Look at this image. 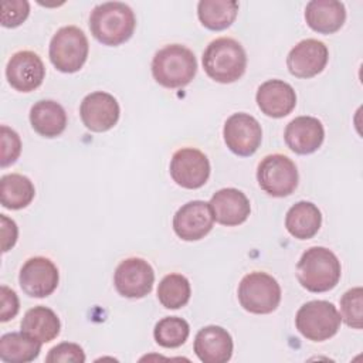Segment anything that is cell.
<instances>
[{"instance_id":"cell-23","label":"cell","mask_w":363,"mask_h":363,"mask_svg":"<svg viewBox=\"0 0 363 363\" xmlns=\"http://www.w3.org/2000/svg\"><path fill=\"white\" fill-rule=\"evenodd\" d=\"M322 225L320 210L311 201L295 203L285 216L288 233L298 240L312 238Z\"/></svg>"},{"instance_id":"cell-33","label":"cell","mask_w":363,"mask_h":363,"mask_svg":"<svg viewBox=\"0 0 363 363\" xmlns=\"http://www.w3.org/2000/svg\"><path fill=\"white\" fill-rule=\"evenodd\" d=\"M45 362L48 363H82L85 362V353L82 350V347L77 343H71V342H62L57 346H54L52 349H50Z\"/></svg>"},{"instance_id":"cell-3","label":"cell","mask_w":363,"mask_h":363,"mask_svg":"<svg viewBox=\"0 0 363 363\" xmlns=\"http://www.w3.org/2000/svg\"><path fill=\"white\" fill-rule=\"evenodd\" d=\"M203 68L216 82H235L244 75L247 68L245 51L234 38H216L203 52Z\"/></svg>"},{"instance_id":"cell-30","label":"cell","mask_w":363,"mask_h":363,"mask_svg":"<svg viewBox=\"0 0 363 363\" xmlns=\"http://www.w3.org/2000/svg\"><path fill=\"white\" fill-rule=\"evenodd\" d=\"M340 319L353 329L363 326V289L352 288L340 298Z\"/></svg>"},{"instance_id":"cell-29","label":"cell","mask_w":363,"mask_h":363,"mask_svg":"<svg viewBox=\"0 0 363 363\" xmlns=\"http://www.w3.org/2000/svg\"><path fill=\"white\" fill-rule=\"evenodd\" d=\"M190 333L189 323L179 316H166L160 319L153 329V336L157 345L167 349L182 346Z\"/></svg>"},{"instance_id":"cell-11","label":"cell","mask_w":363,"mask_h":363,"mask_svg":"<svg viewBox=\"0 0 363 363\" xmlns=\"http://www.w3.org/2000/svg\"><path fill=\"white\" fill-rule=\"evenodd\" d=\"M170 176L183 189H200L208 180L210 162L201 150L182 147L172 156Z\"/></svg>"},{"instance_id":"cell-13","label":"cell","mask_w":363,"mask_h":363,"mask_svg":"<svg viewBox=\"0 0 363 363\" xmlns=\"http://www.w3.org/2000/svg\"><path fill=\"white\" fill-rule=\"evenodd\" d=\"M119 104L113 95L96 91L88 94L79 106V115L86 129L92 132H106L119 121Z\"/></svg>"},{"instance_id":"cell-31","label":"cell","mask_w":363,"mask_h":363,"mask_svg":"<svg viewBox=\"0 0 363 363\" xmlns=\"http://www.w3.org/2000/svg\"><path fill=\"white\" fill-rule=\"evenodd\" d=\"M30 13V4L26 0H4L1 3V26L7 28L18 27Z\"/></svg>"},{"instance_id":"cell-14","label":"cell","mask_w":363,"mask_h":363,"mask_svg":"<svg viewBox=\"0 0 363 363\" xmlns=\"http://www.w3.org/2000/svg\"><path fill=\"white\" fill-rule=\"evenodd\" d=\"M213 213L208 203L193 200L183 204L173 217V230L184 241H197L213 228Z\"/></svg>"},{"instance_id":"cell-1","label":"cell","mask_w":363,"mask_h":363,"mask_svg":"<svg viewBox=\"0 0 363 363\" xmlns=\"http://www.w3.org/2000/svg\"><path fill=\"white\" fill-rule=\"evenodd\" d=\"M136 27L132 9L121 1H106L94 7L89 16V30L104 45H121L128 41Z\"/></svg>"},{"instance_id":"cell-19","label":"cell","mask_w":363,"mask_h":363,"mask_svg":"<svg viewBox=\"0 0 363 363\" xmlns=\"http://www.w3.org/2000/svg\"><path fill=\"white\" fill-rule=\"evenodd\" d=\"M208 206L211 208L213 218L218 224L227 227L242 224L251 213V206L247 196L241 190L233 187L216 191Z\"/></svg>"},{"instance_id":"cell-9","label":"cell","mask_w":363,"mask_h":363,"mask_svg":"<svg viewBox=\"0 0 363 363\" xmlns=\"http://www.w3.org/2000/svg\"><path fill=\"white\" fill-rule=\"evenodd\" d=\"M113 284L118 294L125 298H143L153 288L155 271L146 259L130 257L116 267Z\"/></svg>"},{"instance_id":"cell-26","label":"cell","mask_w":363,"mask_h":363,"mask_svg":"<svg viewBox=\"0 0 363 363\" xmlns=\"http://www.w3.org/2000/svg\"><path fill=\"white\" fill-rule=\"evenodd\" d=\"M41 345L23 332L6 333L0 337V359L7 363H27L38 357Z\"/></svg>"},{"instance_id":"cell-4","label":"cell","mask_w":363,"mask_h":363,"mask_svg":"<svg viewBox=\"0 0 363 363\" xmlns=\"http://www.w3.org/2000/svg\"><path fill=\"white\" fill-rule=\"evenodd\" d=\"M197 72V61L191 50L180 44L160 48L152 60L155 81L169 89L183 88L190 84Z\"/></svg>"},{"instance_id":"cell-27","label":"cell","mask_w":363,"mask_h":363,"mask_svg":"<svg viewBox=\"0 0 363 363\" xmlns=\"http://www.w3.org/2000/svg\"><path fill=\"white\" fill-rule=\"evenodd\" d=\"M238 13V3L234 0H201L197 4L200 23L213 31L230 27Z\"/></svg>"},{"instance_id":"cell-21","label":"cell","mask_w":363,"mask_h":363,"mask_svg":"<svg viewBox=\"0 0 363 363\" xmlns=\"http://www.w3.org/2000/svg\"><path fill=\"white\" fill-rule=\"evenodd\" d=\"M305 20L313 31L332 34L345 24L346 9L336 0H312L305 7Z\"/></svg>"},{"instance_id":"cell-5","label":"cell","mask_w":363,"mask_h":363,"mask_svg":"<svg viewBox=\"0 0 363 363\" xmlns=\"http://www.w3.org/2000/svg\"><path fill=\"white\" fill-rule=\"evenodd\" d=\"M89 51L88 38L75 26L61 27L50 41V61L61 72L72 74L82 68Z\"/></svg>"},{"instance_id":"cell-10","label":"cell","mask_w":363,"mask_h":363,"mask_svg":"<svg viewBox=\"0 0 363 363\" xmlns=\"http://www.w3.org/2000/svg\"><path fill=\"white\" fill-rule=\"evenodd\" d=\"M223 136L227 147L238 156L254 155L262 140L259 122L244 112L233 113L227 118L223 129Z\"/></svg>"},{"instance_id":"cell-35","label":"cell","mask_w":363,"mask_h":363,"mask_svg":"<svg viewBox=\"0 0 363 363\" xmlns=\"http://www.w3.org/2000/svg\"><path fill=\"white\" fill-rule=\"evenodd\" d=\"M0 223H1V251L7 252L10 248L14 247L17 241V224L9 218L6 214H0Z\"/></svg>"},{"instance_id":"cell-8","label":"cell","mask_w":363,"mask_h":363,"mask_svg":"<svg viewBox=\"0 0 363 363\" xmlns=\"http://www.w3.org/2000/svg\"><path fill=\"white\" fill-rule=\"evenodd\" d=\"M298 169L285 155L274 153L265 156L257 169L259 187L272 197H285L295 191L298 186Z\"/></svg>"},{"instance_id":"cell-22","label":"cell","mask_w":363,"mask_h":363,"mask_svg":"<svg viewBox=\"0 0 363 363\" xmlns=\"http://www.w3.org/2000/svg\"><path fill=\"white\" fill-rule=\"evenodd\" d=\"M30 123L38 135L44 138H57L65 130L67 113L58 102L43 99L31 106Z\"/></svg>"},{"instance_id":"cell-12","label":"cell","mask_w":363,"mask_h":363,"mask_svg":"<svg viewBox=\"0 0 363 363\" xmlns=\"http://www.w3.org/2000/svg\"><path fill=\"white\" fill-rule=\"evenodd\" d=\"M60 281L58 268L45 257L28 258L18 274L21 289L31 298H45L51 295Z\"/></svg>"},{"instance_id":"cell-18","label":"cell","mask_w":363,"mask_h":363,"mask_svg":"<svg viewBox=\"0 0 363 363\" xmlns=\"http://www.w3.org/2000/svg\"><path fill=\"white\" fill-rule=\"evenodd\" d=\"M286 146L298 155L316 152L325 139L322 122L313 116H298L292 119L284 133Z\"/></svg>"},{"instance_id":"cell-6","label":"cell","mask_w":363,"mask_h":363,"mask_svg":"<svg viewBox=\"0 0 363 363\" xmlns=\"http://www.w3.org/2000/svg\"><path fill=\"white\" fill-rule=\"evenodd\" d=\"M240 305L250 313L265 315L274 312L281 302L278 281L261 271L247 274L238 285Z\"/></svg>"},{"instance_id":"cell-34","label":"cell","mask_w":363,"mask_h":363,"mask_svg":"<svg viewBox=\"0 0 363 363\" xmlns=\"http://www.w3.org/2000/svg\"><path fill=\"white\" fill-rule=\"evenodd\" d=\"M0 295H1V311H0V320L1 322H7L10 319H13L20 308L18 303V298L17 294L10 289L6 285H1L0 288Z\"/></svg>"},{"instance_id":"cell-2","label":"cell","mask_w":363,"mask_h":363,"mask_svg":"<svg viewBox=\"0 0 363 363\" xmlns=\"http://www.w3.org/2000/svg\"><path fill=\"white\" fill-rule=\"evenodd\" d=\"M342 274L340 261L325 247L308 248L296 265L299 284L309 292H326L333 289Z\"/></svg>"},{"instance_id":"cell-17","label":"cell","mask_w":363,"mask_h":363,"mask_svg":"<svg viewBox=\"0 0 363 363\" xmlns=\"http://www.w3.org/2000/svg\"><path fill=\"white\" fill-rule=\"evenodd\" d=\"M255 101L264 115L278 119L294 111L296 105V94L288 82L268 79L258 86Z\"/></svg>"},{"instance_id":"cell-28","label":"cell","mask_w":363,"mask_h":363,"mask_svg":"<svg viewBox=\"0 0 363 363\" xmlns=\"http://www.w3.org/2000/svg\"><path fill=\"white\" fill-rule=\"evenodd\" d=\"M191 295L189 279L182 274H169L163 277L157 286L159 302L167 309L184 306Z\"/></svg>"},{"instance_id":"cell-15","label":"cell","mask_w":363,"mask_h":363,"mask_svg":"<svg viewBox=\"0 0 363 363\" xmlns=\"http://www.w3.org/2000/svg\"><path fill=\"white\" fill-rule=\"evenodd\" d=\"M9 84L18 92L37 89L45 77V67L38 54L24 50L13 54L6 67Z\"/></svg>"},{"instance_id":"cell-20","label":"cell","mask_w":363,"mask_h":363,"mask_svg":"<svg viewBox=\"0 0 363 363\" xmlns=\"http://www.w3.org/2000/svg\"><path fill=\"white\" fill-rule=\"evenodd\" d=\"M233 337L221 326L208 325L194 337V353L203 363H225L233 356Z\"/></svg>"},{"instance_id":"cell-7","label":"cell","mask_w":363,"mask_h":363,"mask_svg":"<svg viewBox=\"0 0 363 363\" xmlns=\"http://www.w3.org/2000/svg\"><path fill=\"white\" fill-rule=\"evenodd\" d=\"M340 322V313L328 301H309L298 309L295 316L296 329L312 342H323L335 336Z\"/></svg>"},{"instance_id":"cell-32","label":"cell","mask_w":363,"mask_h":363,"mask_svg":"<svg viewBox=\"0 0 363 363\" xmlns=\"http://www.w3.org/2000/svg\"><path fill=\"white\" fill-rule=\"evenodd\" d=\"M1 159L0 164L1 167H6L11 163H14L21 152V140L16 130L10 129L6 125H1Z\"/></svg>"},{"instance_id":"cell-24","label":"cell","mask_w":363,"mask_h":363,"mask_svg":"<svg viewBox=\"0 0 363 363\" xmlns=\"http://www.w3.org/2000/svg\"><path fill=\"white\" fill-rule=\"evenodd\" d=\"M61 322L57 313L43 305L28 309L21 320V332L40 343H47L60 335Z\"/></svg>"},{"instance_id":"cell-25","label":"cell","mask_w":363,"mask_h":363,"mask_svg":"<svg viewBox=\"0 0 363 363\" xmlns=\"http://www.w3.org/2000/svg\"><path fill=\"white\" fill-rule=\"evenodd\" d=\"M35 194L33 182L20 173L4 174L0 179V201L1 206L10 210L27 207Z\"/></svg>"},{"instance_id":"cell-16","label":"cell","mask_w":363,"mask_h":363,"mask_svg":"<svg viewBox=\"0 0 363 363\" xmlns=\"http://www.w3.org/2000/svg\"><path fill=\"white\" fill-rule=\"evenodd\" d=\"M329 60L325 43L306 38L299 41L286 57L288 71L296 78H312L323 71Z\"/></svg>"}]
</instances>
